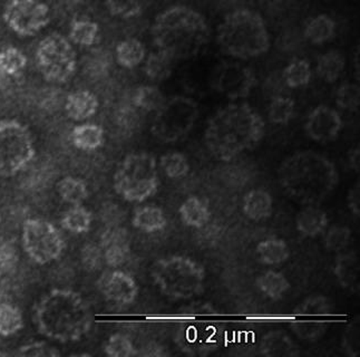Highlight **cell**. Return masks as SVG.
I'll use <instances>...</instances> for the list:
<instances>
[{
  "label": "cell",
  "mask_w": 360,
  "mask_h": 357,
  "mask_svg": "<svg viewBox=\"0 0 360 357\" xmlns=\"http://www.w3.org/2000/svg\"><path fill=\"white\" fill-rule=\"evenodd\" d=\"M255 284L261 294L272 301L283 299L288 290L290 289V282L285 278V275L274 270L260 275Z\"/></svg>",
  "instance_id": "35"
},
{
  "label": "cell",
  "mask_w": 360,
  "mask_h": 357,
  "mask_svg": "<svg viewBox=\"0 0 360 357\" xmlns=\"http://www.w3.org/2000/svg\"><path fill=\"white\" fill-rule=\"evenodd\" d=\"M22 249L34 263L47 265L64 253V237L54 223L41 218L27 219L22 225Z\"/></svg>",
  "instance_id": "12"
},
{
  "label": "cell",
  "mask_w": 360,
  "mask_h": 357,
  "mask_svg": "<svg viewBox=\"0 0 360 357\" xmlns=\"http://www.w3.org/2000/svg\"><path fill=\"white\" fill-rule=\"evenodd\" d=\"M217 312L210 303H193L182 313L176 341L184 352L205 355L218 347L222 336Z\"/></svg>",
  "instance_id": "8"
},
{
  "label": "cell",
  "mask_w": 360,
  "mask_h": 357,
  "mask_svg": "<svg viewBox=\"0 0 360 357\" xmlns=\"http://www.w3.org/2000/svg\"><path fill=\"white\" fill-rule=\"evenodd\" d=\"M7 27L20 37H32L49 26L51 8L43 0H9L3 11Z\"/></svg>",
  "instance_id": "14"
},
{
  "label": "cell",
  "mask_w": 360,
  "mask_h": 357,
  "mask_svg": "<svg viewBox=\"0 0 360 357\" xmlns=\"http://www.w3.org/2000/svg\"><path fill=\"white\" fill-rule=\"evenodd\" d=\"M199 114V105L191 97H171L156 111L150 132L161 142H176L192 131Z\"/></svg>",
  "instance_id": "10"
},
{
  "label": "cell",
  "mask_w": 360,
  "mask_h": 357,
  "mask_svg": "<svg viewBox=\"0 0 360 357\" xmlns=\"http://www.w3.org/2000/svg\"><path fill=\"white\" fill-rule=\"evenodd\" d=\"M27 56L24 54V51L9 46L0 51V74L9 76V77H16L24 72L27 66Z\"/></svg>",
  "instance_id": "37"
},
{
  "label": "cell",
  "mask_w": 360,
  "mask_h": 357,
  "mask_svg": "<svg viewBox=\"0 0 360 357\" xmlns=\"http://www.w3.org/2000/svg\"><path fill=\"white\" fill-rule=\"evenodd\" d=\"M83 253L84 263H85V266L89 267V269H96L100 266L101 261H104L101 247L87 246Z\"/></svg>",
  "instance_id": "49"
},
{
  "label": "cell",
  "mask_w": 360,
  "mask_h": 357,
  "mask_svg": "<svg viewBox=\"0 0 360 357\" xmlns=\"http://www.w3.org/2000/svg\"><path fill=\"white\" fill-rule=\"evenodd\" d=\"M242 210L251 220H264L272 215L274 210L271 194L264 189L249 191L242 201Z\"/></svg>",
  "instance_id": "23"
},
{
  "label": "cell",
  "mask_w": 360,
  "mask_h": 357,
  "mask_svg": "<svg viewBox=\"0 0 360 357\" xmlns=\"http://www.w3.org/2000/svg\"><path fill=\"white\" fill-rule=\"evenodd\" d=\"M347 206L350 213L356 217L360 215V182H357L352 187L349 192L347 194Z\"/></svg>",
  "instance_id": "50"
},
{
  "label": "cell",
  "mask_w": 360,
  "mask_h": 357,
  "mask_svg": "<svg viewBox=\"0 0 360 357\" xmlns=\"http://www.w3.org/2000/svg\"><path fill=\"white\" fill-rule=\"evenodd\" d=\"M352 64H354L356 78H357V81H359V46L356 49L354 59H352Z\"/></svg>",
  "instance_id": "52"
},
{
  "label": "cell",
  "mask_w": 360,
  "mask_h": 357,
  "mask_svg": "<svg viewBox=\"0 0 360 357\" xmlns=\"http://www.w3.org/2000/svg\"><path fill=\"white\" fill-rule=\"evenodd\" d=\"M93 223V215L83 204L68 208L60 218V226L70 234H83L89 232Z\"/></svg>",
  "instance_id": "31"
},
{
  "label": "cell",
  "mask_w": 360,
  "mask_h": 357,
  "mask_svg": "<svg viewBox=\"0 0 360 357\" xmlns=\"http://www.w3.org/2000/svg\"><path fill=\"white\" fill-rule=\"evenodd\" d=\"M333 275L339 285L350 293H358L360 288L359 257L355 251L339 253L335 261Z\"/></svg>",
  "instance_id": "19"
},
{
  "label": "cell",
  "mask_w": 360,
  "mask_h": 357,
  "mask_svg": "<svg viewBox=\"0 0 360 357\" xmlns=\"http://www.w3.org/2000/svg\"><path fill=\"white\" fill-rule=\"evenodd\" d=\"M295 108L296 103L290 96H279L270 100L269 108H268V118L270 122L274 124L289 123L295 115Z\"/></svg>",
  "instance_id": "40"
},
{
  "label": "cell",
  "mask_w": 360,
  "mask_h": 357,
  "mask_svg": "<svg viewBox=\"0 0 360 357\" xmlns=\"http://www.w3.org/2000/svg\"><path fill=\"white\" fill-rule=\"evenodd\" d=\"M181 220L191 228H202L210 220L211 213L205 200L199 196H188L179 209Z\"/></svg>",
  "instance_id": "26"
},
{
  "label": "cell",
  "mask_w": 360,
  "mask_h": 357,
  "mask_svg": "<svg viewBox=\"0 0 360 357\" xmlns=\"http://www.w3.org/2000/svg\"><path fill=\"white\" fill-rule=\"evenodd\" d=\"M342 125L338 111L328 105H319L307 118L304 132L316 142L329 143L338 139Z\"/></svg>",
  "instance_id": "17"
},
{
  "label": "cell",
  "mask_w": 360,
  "mask_h": 357,
  "mask_svg": "<svg viewBox=\"0 0 360 357\" xmlns=\"http://www.w3.org/2000/svg\"><path fill=\"white\" fill-rule=\"evenodd\" d=\"M337 24L330 16L326 14L312 17L306 23L304 36L312 45L328 43L336 36Z\"/></svg>",
  "instance_id": "25"
},
{
  "label": "cell",
  "mask_w": 360,
  "mask_h": 357,
  "mask_svg": "<svg viewBox=\"0 0 360 357\" xmlns=\"http://www.w3.org/2000/svg\"><path fill=\"white\" fill-rule=\"evenodd\" d=\"M36 64L45 81L64 84L75 75L77 53L68 37L53 32L38 44Z\"/></svg>",
  "instance_id": "11"
},
{
  "label": "cell",
  "mask_w": 360,
  "mask_h": 357,
  "mask_svg": "<svg viewBox=\"0 0 360 357\" xmlns=\"http://www.w3.org/2000/svg\"><path fill=\"white\" fill-rule=\"evenodd\" d=\"M104 1L113 16L129 18L141 13L140 0H104Z\"/></svg>",
  "instance_id": "46"
},
{
  "label": "cell",
  "mask_w": 360,
  "mask_h": 357,
  "mask_svg": "<svg viewBox=\"0 0 360 357\" xmlns=\"http://www.w3.org/2000/svg\"><path fill=\"white\" fill-rule=\"evenodd\" d=\"M17 356L24 357H57L60 352L47 342H32L19 347Z\"/></svg>",
  "instance_id": "47"
},
{
  "label": "cell",
  "mask_w": 360,
  "mask_h": 357,
  "mask_svg": "<svg viewBox=\"0 0 360 357\" xmlns=\"http://www.w3.org/2000/svg\"><path fill=\"white\" fill-rule=\"evenodd\" d=\"M101 249L103 258L108 266H122L129 261L131 253V237L127 229L110 227L101 237Z\"/></svg>",
  "instance_id": "18"
},
{
  "label": "cell",
  "mask_w": 360,
  "mask_h": 357,
  "mask_svg": "<svg viewBox=\"0 0 360 357\" xmlns=\"http://www.w3.org/2000/svg\"><path fill=\"white\" fill-rule=\"evenodd\" d=\"M175 64L176 62L169 55L156 51L146 56L143 70L146 73L148 80L160 83V82L167 81L171 77L173 70H174Z\"/></svg>",
  "instance_id": "30"
},
{
  "label": "cell",
  "mask_w": 360,
  "mask_h": 357,
  "mask_svg": "<svg viewBox=\"0 0 360 357\" xmlns=\"http://www.w3.org/2000/svg\"><path fill=\"white\" fill-rule=\"evenodd\" d=\"M335 305L323 295L310 296L295 308L290 328L295 335L304 342L319 341L329 327V317Z\"/></svg>",
  "instance_id": "13"
},
{
  "label": "cell",
  "mask_w": 360,
  "mask_h": 357,
  "mask_svg": "<svg viewBox=\"0 0 360 357\" xmlns=\"http://www.w3.org/2000/svg\"><path fill=\"white\" fill-rule=\"evenodd\" d=\"M133 104L146 112H156L165 104V94L154 85H143L137 87L133 94Z\"/></svg>",
  "instance_id": "39"
},
{
  "label": "cell",
  "mask_w": 360,
  "mask_h": 357,
  "mask_svg": "<svg viewBox=\"0 0 360 357\" xmlns=\"http://www.w3.org/2000/svg\"><path fill=\"white\" fill-rule=\"evenodd\" d=\"M257 85L255 72L239 62H226L214 70L211 86L229 100L247 99Z\"/></svg>",
  "instance_id": "15"
},
{
  "label": "cell",
  "mask_w": 360,
  "mask_h": 357,
  "mask_svg": "<svg viewBox=\"0 0 360 357\" xmlns=\"http://www.w3.org/2000/svg\"><path fill=\"white\" fill-rule=\"evenodd\" d=\"M160 167L169 179H181L188 175L190 171V163L186 156L175 151L161 156Z\"/></svg>",
  "instance_id": "41"
},
{
  "label": "cell",
  "mask_w": 360,
  "mask_h": 357,
  "mask_svg": "<svg viewBox=\"0 0 360 357\" xmlns=\"http://www.w3.org/2000/svg\"><path fill=\"white\" fill-rule=\"evenodd\" d=\"M352 240V230L346 226H333L325 236V246L331 253H342Z\"/></svg>",
  "instance_id": "45"
},
{
  "label": "cell",
  "mask_w": 360,
  "mask_h": 357,
  "mask_svg": "<svg viewBox=\"0 0 360 357\" xmlns=\"http://www.w3.org/2000/svg\"><path fill=\"white\" fill-rule=\"evenodd\" d=\"M336 104L339 108L355 113L360 105V87L357 83H342L336 92Z\"/></svg>",
  "instance_id": "43"
},
{
  "label": "cell",
  "mask_w": 360,
  "mask_h": 357,
  "mask_svg": "<svg viewBox=\"0 0 360 357\" xmlns=\"http://www.w3.org/2000/svg\"><path fill=\"white\" fill-rule=\"evenodd\" d=\"M25 320L22 311L13 303H0V336L9 337L24 328Z\"/></svg>",
  "instance_id": "38"
},
{
  "label": "cell",
  "mask_w": 360,
  "mask_h": 357,
  "mask_svg": "<svg viewBox=\"0 0 360 357\" xmlns=\"http://www.w3.org/2000/svg\"><path fill=\"white\" fill-rule=\"evenodd\" d=\"M150 35L158 51L178 63L199 55L210 42L211 30L199 11L179 5L155 17Z\"/></svg>",
  "instance_id": "4"
},
{
  "label": "cell",
  "mask_w": 360,
  "mask_h": 357,
  "mask_svg": "<svg viewBox=\"0 0 360 357\" xmlns=\"http://www.w3.org/2000/svg\"><path fill=\"white\" fill-rule=\"evenodd\" d=\"M296 227L302 236L315 238L328 227V215L318 206H306L297 215Z\"/></svg>",
  "instance_id": "22"
},
{
  "label": "cell",
  "mask_w": 360,
  "mask_h": 357,
  "mask_svg": "<svg viewBox=\"0 0 360 357\" xmlns=\"http://www.w3.org/2000/svg\"><path fill=\"white\" fill-rule=\"evenodd\" d=\"M70 43L82 47H91L100 41V26L89 19H75L68 32Z\"/></svg>",
  "instance_id": "32"
},
{
  "label": "cell",
  "mask_w": 360,
  "mask_h": 357,
  "mask_svg": "<svg viewBox=\"0 0 360 357\" xmlns=\"http://www.w3.org/2000/svg\"><path fill=\"white\" fill-rule=\"evenodd\" d=\"M346 68V57L337 49L326 51L320 55L316 66V73L326 83H335L342 75Z\"/></svg>",
  "instance_id": "29"
},
{
  "label": "cell",
  "mask_w": 360,
  "mask_h": 357,
  "mask_svg": "<svg viewBox=\"0 0 360 357\" xmlns=\"http://www.w3.org/2000/svg\"><path fill=\"white\" fill-rule=\"evenodd\" d=\"M266 124L258 112L245 102H233L219 108L207 121L205 143L211 154L230 161L255 148L264 139Z\"/></svg>",
  "instance_id": "1"
},
{
  "label": "cell",
  "mask_w": 360,
  "mask_h": 357,
  "mask_svg": "<svg viewBox=\"0 0 360 357\" xmlns=\"http://www.w3.org/2000/svg\"><path fill=\"white\" fill-rule=\"evenodd\" d=\"M96 285L103 299L115 306H129L136 301L139 295V286L134 278L119 269L102 274Z\"/></svg>",
  "instance_id": "16"
},
{
  "label": "cell",
  "mask_w": 360,
  "mask_h": 357,
  "mask_svg": "<svg viewBox=\"0 0 360 357\" xmlns=\"http://www.w3.org/2000/svg\"><path fill=\"white\" fill-rule=\"evenodd\" d=\"M159 184L158 161L148 152L127 154L114 173V190L127 202L146 201L158 192Z\"/></svg>",
  "instance_id": "7"
},
{
  "label": "cell",
  "mask_w": 360,
  "mask_h": 357,
  "mask_svg": "<svg viewBox=\"0 0 360 357\" xmlns=\"http://www.w3.org/2000/svg\"><path fill=\"white\" fill-rule=\"evenodd\" d=\"M259 261L264 265L274 266L288 261L290 250L285 240L279 238H268L257 246Z\"/></svg>",
  "instance_id": "33"
},
{
  "label": "cell",
  "mask_w": 360,
  "mask_h": 357,
  "mask_svg": "<svg viewBox=\"0 0 360 357\" xmlns=\"http://www.w3.org/2000/svg\"><path fill=\"white\" fill-rule=\"evenodd\" d=\"M259 351L266 357H297L300 355L298 345L283 330H271L261 339Z\"/></svg>",
  "instance_id": "21"
},
{
  "label": "cell",
  "mask_w": 360,
  "mask_h": 357,
  "mask_svg": "<svg viewBox=\"0 0 360 357\" xmlns=\"http://www.w3.org/2000/svg\"><path fill=\"white\" fill-rule=\"evenodd\" d=\"M167 223V217L163 210L154 204L137 208L132 218L133 227L148 234L163 230Z\"/></svg>",
  "instance_id": "28"
},
{
  "label": "cell",
  "mask_w": 360,
  "mask_h": 357,
  "mask_svg": "<svg viewBox=\"0 0 360 357\" xmlns=\"http://www.w3.org/2000/svg\"><path fill=\"white\" fill-rule=\"evenodd\" d=\"M115 58L122 68L127 70L137 68L146 61V45L137 38H127L116 46Z\"/></svg>",
  "instance_id": "27"
},
{
  "label": "cell",
  "mask_w": 360,
  "mask_h": 357,
  "mask_svg": "<svg viewBox=\"0 0 360 357\" xmlns=\"http://www.w3.org/2000/svg\"><path fill=\"white\" fill-rule=\"evenodd\" d=\"M288 89H290L285 85L281 70H274V72L270 73L269 76H266L264 87H262L264 96L268 97L269 100L276 99V97L285 96Z\"/></svg>",
  "instance_id": "48"
},
{
  "label": "cell",
  "mask_w": 360,
  "mask_h": 357,
  "mask_svg": "<svg viewBox=\"0 0 360 357\" xmlns=\"http://www.w3.org/2000/svg\"><path fill=\"white\" fill-rule=\"evenodd\" d=\"M281 74H283L285 85L289 89L304 87L311 81V65L306 59H293L281 70Z\"/></svg>",
  "instance_id": "36"
},
{
  "label": "cell",
  "mask_w": 360,
  "mask_h": 357,
  "mask_svg": "<svg viewBox=\"0 0 360 357\" xmlns=\"http://www.w3.org/2000/svg\"><path fill=\"white\" fill-rule=\"evenodd\" d=\"M215 41L224 55L239 61L261 56L270 49L264 19L251 9H237L226 14L217 28Z\"/></svg>",
  "instance_id": "5"
},
{
  "label": "cell",
  "mask_w": 360,
  "mask_h": 357,
  "mask_svg": "<svg viewBox=\"0 0 360 357\" xmlns=\"http://www.w3.org/2000/svg\"><path fill=\"white\" fill-rule=\"evenodd\" d=\"M100 102L96 95L89 89L74 91L66 97L65 111L70 120L76 122L86 121L97 113Z\"/></svg>",
  "instance_id": "20"
},
{
  "label": "cell",
  "mask_w": 360,
  "mask_h": 357,
  "mask_svg": "<svg viewBox=\"0 0 360 357\" xmlns=\"http://www.w3.org/2000/svg\"><path fill=\"white\" fill-rule=\"evenodd\" d=\"M70 140L78 150L95 151L105 142V132L98 124H79L72 131Z\"/></svg>",
  "instance_id": "24"
},
{
  "label": "cell",
  "mask_w": 360,
  "mask_h": 357,
  "mask_svg": "<svg viewBox=\"0 0 360 357\" xmlns=\"http://www.w3.org/2000/svg\"><path fill=\"white\" fill-rule=\"evenodd\" d=\"M104 353L110 357L137 356L136 347L129 337L123 334H113L104 344Z\"/></svg>",
  "instance_id": "42"
},
{
  "label": "cell",
  "mask_w": 360,
  "mask_h": 357,
  "mask_svg": "<svg viewBox=\"0 0 360 357\" xmlns=\"http://www.w3.org/2000/svg\"><path fill=\"white\" fill-rule=\"evenodd\" d=\"M347 160H348V165H349L350 169L356 172V173H358L360 170V149L358 145L357 146H354V148L348 152Z\"/></svg>",
  "instance_id": "51"
},
{
  "label": "cell",
  "mask_w": 360,
  "mask_h": 357,
  "mask_svg": "<svg viewBox=\"0 0 360 357\" xmlns=\"http://www.w3.org/2000/svg\"><path fill=\"white\" fill-rule=\"evenodd\" d=\"M57 194L65 203L70 206L83 204L89 198V187L79 177H65L57 183Z\"/></svg>",
  "instance_id": "34"
},
{
  "label": "cell",
  "mask_w": 360,
  "mask_h": 357,
  "mask_svg": "<svg viewBox=\"0 0 360 357\" xmlns=\"http://www.w3.org/2000/svg\"><path fill=\"white\" fill-rule=\"evenodd\" d=\"M342 349L349 357L360 355V317H356L345 328L342 337Z\"/></svg>",
  "instance_id": "44"
},
{
  "label": "cell",
  "mask_w": 360,
  "mask_h": 357,
  "mask_svg": "<svg viewBox=\"0 0 360 357\" xmlns=\"http://www.w3.org/2000/svg\"><path fill=\"white\" fill-rule=\"evenodd\" d=\"M278 180L285 194L304 206H318L339 183V173L331 160L316 151H298L283 160Z\"/></svg>",
  "instance_id": "3"
},
{
  "label": "cell",
  "mask_w": 360,
  "mask_h": 357,
  "mask_svg": "<svg viewBox=\"0 0 360 357\" xmlns=\"http://www.w3.org/2000/svg\"><path fill=\"white\" fill-rule=\"evenodd\" d=\"M150 277L169 299L188 301L205 292V268L186 256H169L156 261L150 268Z\"/></svg>",
  "instance_id": "6"
},
{
  "label": "cell",
  "mask_w": 360,
  "mask_h": 357,
  "mask_svg": "<svg viewBox=\"0 0 360 357\" xmlns=\"http://www.w3.org/2000/svg\"><path fill=\"white\" fill-rule=\"evenodd\" d=\"M32 131L16 118L0 121V177H13L24 171L35 158Z\"/></svg>",
  "instance_id": "9"
},
{
  "label": "cell",
  "mask_w": 360,
  "mask_h": 357,
  "mask_svg": "<svg viewBox=\"0 0 360 357\" xmlns=\"http://www.w3.org/2000/svg\"><path fill=\"white\" fill-rule=\"evenodd\" d=\"M32 322L45 339L68 344L81 341L89 334L93 317L89 303L81 294L54 288L35 303Z\"/></svg>",
  "instance_id": "2"
}]
</instances>
